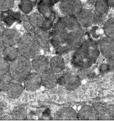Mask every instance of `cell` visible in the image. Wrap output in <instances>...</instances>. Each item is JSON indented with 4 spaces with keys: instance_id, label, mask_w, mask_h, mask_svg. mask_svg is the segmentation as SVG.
<instances>
[{
    "instance_id": "6da1fadb",
    "label": "cell",
    "mask_w": 114,
    "mask_h": 121,
    "mask_svg": "<svg viewBox=\"0 0 114 121\" xmlns=\"http://www.w3.org/2000/svg\"><path fill=\"white\" fill-rule=\"evenodd\" d=\"M84 30L75 16L59 19L49 33L50 44L58 55L75 51L83 40Z\"/></svg>"
},
{
    "instance_id": "7a4b0ae2",
    "label": "cell",
    "mask_w": 114,
    "mask_h": 121,
    "mask_svg": "<svg viewBox=\"0 0 114 121\" xmlns=\"http://www.w3.org/2000/svg\"><path fill=\"white\" fill-rule=\"evenodd\" d=\"M100 54L98 44L94 39H87L75 50L72 64L76 68L88 69L95 64Z\"/></svg>"
},
{
    "instance_id": "3957f363",
    "label": "cell",
    "mask_w": 114,
    "mask_h": 121,
    "mask_svg": "<svg viewBox=\"0 0 114 121\" xmlns=\"http://www.w3.org/2000/svg\"><path fill=\"white\" fill-rule=\"evenodd\" d=\"M32 64L30 59L19 55L10 62L9 73L14 80L23 82L31 73Z\"/></svg>"
},
{
    "instance_id": "277c9868",
    "label": "cell",
    "mask_w": 114,
    "mask_h": 121,
    "mask_svg": "<svg viewBox=\"0 0 114 121\" xmlns=\"http://www.w3.org/2000/svg\"><path fill=\"white\" fill-rule=\"evenodd\" d=\"M19 55L32 59L38 55L41 47L34 33H27L22 35L17 44Z\"/></svg>"
},
{
    "instance_id": "5b68a950",
    "label": "cell",
    "mask_w": 114,
    "mask_h": 121,
    "mask_svg": "<svg viewBox=\"0 0 114 121\" xmlns=\"http://www.w3.org/2000/svg\"><path fill=\"white\" fill-rule=\"evenodd\" d=\"M60 9L65 15L76 17L83 9V5L80 0H61Z\"/></svg>"
},
{
    "instance_id": "8992f818",
    "label": "cell",
    "mask_w": 114,
    "mask_h": 121,
    "mask_svg": "<svg viewBox=\"0 0 114 121\" xmlns=\"http://www.w3.org/2000/svg\"><path fill=\"white\" fill-rule=\"evenodd\" d=\"M98 44L100 52L106 59L114 57V39L105 37L101 39Z\"/></svg>"
},
{
    "instance_id": "52a82bcc",
    "label": "cell",
    "mask_w": 114,
    "mask_h": 121,
    "mask_svg": "<svg viewBox=\"0 0 114 121\" xmlns=\"http://www.w3.org/2000/svg\"><path fill=\"white\" fill-rule=\"evenodd\" d=\"M0 39L6 46H15L18 44L21 35L15 29L6 28Z\"/></svg>"
},
{
    "instance_id": "ba28073f",
    "label": "cell",
    "mask_w": 114,
    "mask_h": 121,
    "mask_svg": "<svg viewBox=\"0 0 114 121\" xmlns=\"http://www.w3.org/2000/svg\"><path fill=\"white\" fill-rule=\"evenodd\" d=\"M0 21L7 26H11L15 22H21V15L19 12H14L10 9L6 10L1 12Z\"/></svg>"
},
{
    "instance_id": "9c48e42d",
    "label": "cell",
    "mask_w": 114,
    "mask_h": 121,
    "mask_svg": "<svg viewBox=\"0 0 114 121\" xmlns=\"http://www.w3.org/2000/svg\"><path fill=\"white\" fill-rule=\"evenodd\" d=\"M78 120L98 121L99 120V114L94 106H85L78 113Z\"/></svg>"
},
{
    "instance_id": "30bf717a",
    "label": "cell",
    "mask_w": 114,
    "mask_h": 121,
    "mask_svg": "<svg viewBox=\"0 0 114 121\" xmlns=\"http://www.w3.org/2000/svg\"><path fill=\"white\" fill-rule=\"evenodd\" d=\"M83 28H89L95 22L94 13L88 9H82L76 16Z\"/></svg>"
},
{
    "instance_id": "8fae6325",
    "label": "cell",
    "mask_w": 114,
    "mask_h": 121,
    "mask_svg": "<svg viewBox=\"0 0 114 121\" xmlns=\"http://www.w3.org/2000/svg\"><path fill=\"white\" fill-rule=\"evenodd\" d=\"M24 88L28 91H36L42 85L41 75L38 73H30L24 80Z\"/></svg>"
},
{
    "instance_id": "7c38bea8",
    "label": "cell",
    "mask_w": 114,
    "mask_h": 121,
    "mask_svg": "<svg viewBox=\"0 0 114 121\" xmlns=\"http://www.w3.org/2000/svg\"><path fill=\"white\" fill-rule=\"evenodd\" d=\"M32 68L35 72L39 74H42L43 72L49 69V62L48 58L45 56L37 55L32 58L31 62Z\"/></svg>"
},
{
    "instance_id": "4fadbf2b",
    "label": "cell",
    "mask_w": 114,
    "mask_h": 121,
    "mask_svg": "<svg viewBox=\"0 0 114 121\" xmlns=\"http://www.w3.org/2000/svg\"><path fill=\"white\" fill-rule=\"evenodd\" d=\"M53 119L57 121H76L78 120V113L71 107H65L56 112Z\"/></svg>"
},
{
    "instance_id": "5bb4252c",
    "label": "cell",
    "mask_w": 114,
    "mask_h": 121,
    "mask_svg": "<svg viewBox=\"0 0 114 121\" xmlns=\"http://www.w3.org/2000/svg\"><path fill=\"white\" fill-rule=\"evenodd\" d=\"M34 33L41 48L48 51L50 47V38L48 31L42 28H38L35 29Z\"/></svg>"
},
{
    "instance_id": "9a60e30c",
    "label": "cell",
    "mask_w": 114,
    "mask_h": 121,
    "mask_svg": "<svg viewBox=\"0 0 114 121\" xmlns=\"http://www.w3.org/2000/svg\"><path fill=\"white\" fill-rule=\"evenodd\" d=\"M41 75L42 78V84L47 89H53L58 84L57 73L52 71L50 69L43 72Z\"/></svg>"
},
{
    "instance_id": "2e32d148",
    "label": "cell",
    "mask_w": 114,
    "mask_h": 121,
    "mask_svg": "<svg viewBox=\"0 0 114 121\" xmlns=\"http://www.w3.org/2000/svg\"><path fill=\"white\" fill-rule=\"evenodd\" d=\"M65 68L64 59L61 56H54L49 61V69L56 73H61Z\"/></svg>"
},
{
    "instance_id": "e0dca14e",
    "label": "cell",
    "mask_w": 114,
    "mask_h": 121,
    "mask_svg": "<svg viewBox=\"0 0 114 121\" xmlns=\"http://www.w3.org/2000/svg\"><path fill=\"white\" fill-rule=\"evenodd\" d=\"M65 78V84L67 90L73 91L76 89L80 84V78L75 75L70 74V73H65L63 75Z\"/></svg>"
},
{
    "instance_id": "ac0fdd59",
    "label": "cell",
    "mask_w": 114,
    "mask_h": 121,
    "mask_svg": "<svg viewBox=\"0 0 114 121\" xmlns=\"http://www.w3.org/2000/svg\"><path fill=\"white\" fill-rule=\"evenodd\" d=\"M24 86H23L19 82H12L6 90L8 95L11 98H17L23 93Z\"/></svg>"
},
{
    "instance_id": "d6986e66",
    "label": "cell",
    "mask_w": 114,
    "mask_h": 121,
    "mask_svg": "<svg viewBox=\"0 0 114 121\" xmlns=\"http://www.w3.org/2000/svg\"><path fill=\"white\" fill-rule=\"evenodd\" d=\"M38 10L39 13H41L45 19H54V12L52 6L38 1Z\"/></svg>"
},
{
    "instance_id": "ffe728a7",
    "label": "cell",
    "mask_w": 114,
    "mask_h": 121,
    "mask_svg": "<svg viewBox=\"0 0 114 121\" xmlns=\"http://www.w3.org/2000/svg\"><path fill=\"white\" fill-rule=\"evenodd\" d=\"M19 53L18 48L15 47V46H6L3 57L7 61L11 62L19 56Z\"/></svg>"
},
{
    "instance_id": "44dd1931",
    "label": "cell",
    "mask_w": 114,
    "mask_h": 121,
    "mask_svg": "<svg viewBox=\"0 0 114 121\" xmlns=\"http://www.w3.org/2000/svg\"><path fill=\"white\" fill-rule=\"evenodd\" d=\"M109 6L107 0H96L95 3V13L105 16L109 11Z\"/></svg>"
},
{
    "instance_id": "7402d4cb",
    "label": "cell",
    "mask_w": 114,
    "mask_h": 121,
    "mask_svg": "<svg viewBox=\"0 0 114 121\" xmlns=\"http://www.w3.org/2000/svg\"><path fill=\"white\" fill-rule=\"evenodd\" d=\"M13 81V78L9 72L4 74H0V91H5Z\"/></svg>"
},
{
    "instance_id": "603a6c76",
    "label": "cell",
    "mask_w": 114,
    "mask_h": 121,
    "mask_svg": "<svg viewBox=\"0 0 114 121\" xmlns=\"http://www.w3.org/2000/svg\"><path fill=\"white\" fill-rule=\"evenodd\" d=\"M103 30L106 37L114 39V17L106 20L103 26Z\"/></svg>"
},
{
    "instance_id": "cb8c5ba5",
    "label": "cell",
    "mask_w": 114,
    "mask_h": 121,
    "mask_svg": "<svg viewBox=\"0 0 114 121\" xmlns=\"http://www.w3.org/2000/svg\"><path fill=\"white\" fill-rule=\"evenodd\" d=\"M30 19L32 25L36 29V28L41 27L42 24L43 23L45 18L43 17V15L41 13H34L30 16Z\"/></svg>"
},
{
    "instance_id": "d4e9b609",
    "label": "cell",
    "mask_w": 114,
    "mask_h": 121,
    "mask_svg": "<svg viewBox=\"0 0 114 121\" xmlns=\"http://www.w3.org/2000/svg\"><path fill=\"white\" fill-rule=\"evenodd\" d=\"M27 118V112L23 108H17L11 113V118L14 121H23Z\"/></svg>"
},
{
    "instance_id": "484cf974",
    "label": "cell",
    "mask_w": 114,
    "mask_h": 121,
    "mask_svg": "<svg viewBox=\"0 0 114 121\" xmlns=\"http://www.w3.org/2000/svg\"><path fill=\"white\" fill-rule=\"evenodd\" d=\"M35 4H36L32 1H21L19 4V9L23 13V14L28 15L32 12Z\"/></svg>"
},
{
    "instance_id": "4316f807",
    "label": "cell",
    "mask_w": 114,
    "mask_h": 121,
    "mask_svg": "<svg viewBox=\"0 0 114 121\" xmlns=\"http://www.w3.org/2000/svg\"><path fill=\"white\" fill-rule=\"evenodd\" d=\"M21 22L23 24V27L26 28V30L28 33H34L35 28H34V26L31 24L30 16L26 14L21 15Z\"/></svg>"
},
{
    "instance_id": "83f0119b",
    "label": "cell",
    "mask_w": 114,
    "mask_h": 121,
    "mask_svg": "<svg viewBox=\"0 0 114 121\" xmlns=\"http://www.w3.org/2000/svg\"><path fill=\"white\" fill-rule=\"evenodd\" d=\"M10 62L7 61L4 57H0V74H4L9 72Z\"/></svg>"
},
{
    "instance_id": "f1b7e54d",
    "label": "cell",
    "mask_w": 114,
    "mask_h": 121,
    "mask_svg": "<svg viewBox=\"0 0 114 121\" xmlns=\"http://www.w3.org/2000/svg\"><path fill=\"white\" fill-rule=\"evenodd\" d=\"M14 6V0H0V12L12 9Z\"/></svg>"
},
{
    "instance_id": "f546056e",
    "label": "cell",
    "mask_w": 114,
    "mask_h": 121,
    "mask_svg": "<svg viewBox=\"0 0 114 121\" xmlns=\"http://www.w3.org/2000/svg\"><path fill=\"white\" fill-rule=\"evenodd\" d=\"M54 24V19H45L43 23L42 24V26L41 28L46 30H49L51 28L53 27Z\"/></svg>"
},
{
    "instance_id": "4dcf8cb0",
    "label": "cell",
    "mask_w": 114,
    "mask_h": 121,
    "mask_svg": "<svg viewBox=\"0 0 114 121\" xmlns=\"http://www.w3.org/2000/svg\"><path fill=\"white\" fill-rule=\"evenodd\" d=\"M106 110L108 112V114L114 120V104H106Z\"/></svg>"
},
{
    "instance_id": "1f68e13d",
    "label": "cell",
    "mask_w": 114,
    "mask_h": 121,
    "mask_svg": "<svg viewBox=\"0 0 114 121\" xmlns=\"http://www.w3.org/2000/svg\"><path fill=\"white\" fill-rule=\"evenodd\" d=\"M61 0H39L40 2H42L43 4H46L48 6H52L56 4L57 3H58V1H61Z\"/></svg>"
},
{
    "instance_id": "d6a6232c",
    "label": "cell",
    "mask_w": 114,
    "mask_h": 121,
    "mask_svg": "<svg viewBox=\"0 0 114 121\" xmlns=\"http://www.w3.org/2000/svg\"><path fill=\"white\" fill-rule=\"evenodd\" d=\"M107 65H108V66H109V71H111L114 70V57L108 59Z\"/></svg>"
},
{
    "instance_id": "836d02e7",
    "label": "cell",
    "mask_w": 114,
    "mask_h": 121,
    "mask_svg": "<svg viewBox=\"0 0 114 121\" xmlns=\"http://www.w3.org/2000/svg\"><path fill=\"white\" fill-rule=\"evenodd\" d=\"M100 71L101 73H107L109 71V66H108V65L107 63L106 64H102L100 66Z\"/></svg>"
},
{
    "instance_id": "e575fe53",
    "label": "cell",
    "mask_w": 114,
    "mask_h": 121,
    "mask_svg": "<svg viewBox=\"0 0 114 121\" xmlns=\"http://www.w3.org/2000/svg\"><path fill=\"white\" fill-rule=\"evenodd\" d=\"M99 30V28L98 27H94L91 30V33H92V35L94 37H98L101 34L100 33H98V30Z\"/></svg>"
},
{
    "instance_id": "d590c367",
    "label": "cell",
    "mask_w": 114,
    "mask_h": 121,
    "mask_svg": "<svg viewBox=\"0 0 114 121\" xmlns=\"http://www.w3.org/2000/svg\"><path fill=\"white\" fill-rule=\"evenodd\" d=\"M5 47H6V45L4 44V43L3 42V41L0 39V57L3 56Z\"/></svg>"
},
{
    "instance_id": "8d00e7d4",
    "label": "cell",
    "mask_w": 114,
    "mask_h": 121,
    "mask_svg": "<svg viewBox=\"0 0 114 121\" xmlns=\"http://www.w3.org/2000/svg\"><path fill=\"white\" fill-rule=\"evenodd\" d=\"M4 30H5L4 26V24H2V22L0 21V38L1 37V35H2V34H3Z\"/></svg>"
},
{
    "instance_id": "74e56055",
    "label": "cell",
    "mask_w": 114,
    "mask_h": 121,
    "mask_svg": "<svg viewBox=\"0 0 114 121\" xmlns=\"http://www.w3.org/2000/svg\"><path fill=\"white\" fill-rule=\"evenodd\" d=\"M11 119H12V118L10 117L9 116H2V117L0 118V120H3V121H4V120H5V121H8V120L10 121V120H11Z\"/></svg>"
},
{
    "instance_id": "f35d334b",
    "label": "cell",
    "mask_w": 114,
    "mask_h": 121,
    "mask_svg": "<svg viewBox=\"0 0 114 121\" xmlns=\"http://www.w3.org/2000/svg\"><path fill=\"white\" fill-rule=\"evenodd\" d=\"M107 1H108L109 6H111L114 8V0H107Z\"/></svg>"
},
{
    "instance_id": "ab89813d",
    "label": "cell",
    "mask_w": 114,
    "mask_h": 121,
    "mask_svg": "<svg viewBox=\"0 0 114 121\" xmlns=\"http://www.w3.org/2000/svg\"><path fill=\"white\" fill-rule=\"evenodd\" d=\"M21 1H32L35 4H37V0H20Z\"/></svg>"
},
{
    "instance_id": "60d3db41",
    "label": "cell",
    "mask_w": 114,
    "mask_h": 121,
    "mask_svg": "<svg viewBox=\"0 0 114 121\" xmlns=\"http://www.w3.org/2000/svg\"><path fill=\"white\" fill-rule=\"evenodd\" d=\"M49 113H50L49 109H46V110L44 112V113H43V114H44V115H46V116H48Z\"/></svg>"
}]
</instances>
